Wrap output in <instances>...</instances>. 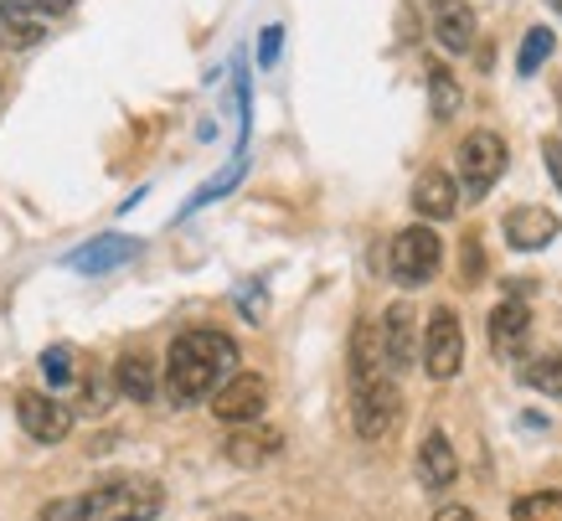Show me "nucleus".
<instances>
[{"instance_id":"7ed1b4c3","label":"nucleus","mask_w":562,"mask_h":521,"mask_svg":"<svg viewBox=\"0 0 562 521\" xmlns=\"http://www.w3.org/2000/svg\"><path fill=\"white\" fill-rule=\"evenodd\" d=\"M403 419V392L392 383L387 372H376V377H357L351 383V423H357L361 439H387Z\"/></svg>"},{"instance_id":"412c9836","label":"nucleus","mask_w":562,"mask_h":521,"mask_svg":"<svg viewBox=\"0 0 562 521\" xmlns=\"http://www.w3.org/2000/svg\"><path fill=\"white\" fill-rule=\"evenodd\" d=\"M552 47H558V36L547 32V26H531V32L521 36V52H516V73H521V78H531V73L552 57Z\"/></svg>"},{"instance_id":"6ab92c4d","label":"nucleus","mask_w":562,"mask_h":521,"mask_svg":"<svg viewBox=\"0 0 562 521\" xmlns=\"http://www.w3.org/2000/svg\"><path fill=\"white\" fill-rule=\"evenodd\" d=\"M460 103H464L460 78L443 68V63H428V114H434V119H454V114H460Z\"/></svg>"},{"instance_id":"cd10ccee","label":"nucleus","mask_w":562,"mask_h":521,"mask_svg":"<svg viewBox=\"0 0 562 521\" xmlns=\"http://www.w3.org/2000/svg\"><path fill=\"white\" fill-rule=\"evenodd\" d=\"M464 279H470V285L480 279V248H475V237L464 243Z\"/></svg>"},{"instance_id":"39448f33","label":"nucleus","mask_w":562,"mask_h":521,"mask_svg":"<svg viewBox=\"0 0 562 521\" xmlns=\"http://www.w3.org/2000/svg\"><path fill=\"white\" fill-rule=\"evenodd\" d=\"M501 170H506V140L491 135V130H475V135L460 145V186L470 202L480 197H491V186L501 181Z\"/></svg>"},{"instance_id":"bb28decb","label":"nucleus","mask_w":562,"mask_h":521,"mask_svg":"<svg viewBox=\"0 0 562 521\" xmlns=\"http://www.w3.org/2000/svg\"><path fill=\"white\" fill-rule=\"evenodd\" d=\"M21 5H32L36 16H63V11H72V0H21Z\"/></svg>"},{"instance_id":"7c9ffc66","label":"nucleus","mask_w":562,"mask_h":521,"mask_svg":"<svg viewBox=\"0 0 562 521\" xmlns=\"http://www.w3.org/2000/svg\"><path fill=\"white\" fill-rule=\"evenodd\" d=\"M222 521H248V517H222Z\"/></svg>"},{"instance_id":"0eeeda50","label":"nucleus","mask_w":562,"mask_h":521,"mask_svg":"<svg viewBox=\"0 0 562 521\" xmlns=\"http://www.w3.org/2000/svg\"><path fill=\"white\" fill-rule=\"evenodd\" d=\"M16 419L36 444H63L72 434V408L57 403L52 392H16Z\"/></svg>"},{"instance_id":"1a4fd4ad","label":"nucleus","mask_w":562,"mask_h":521,"mask_svg":"<svg viewBox=\"0 0 562 521\" xmlns=\"http://www.w3.org/2000/svg\"><path fill=\"white\" fill-rule=\"evenodd\" d=\"M263 403H269V383L254 377V372H238V377L212 398V413H217L222 423H254L258 413H263Z\"/></svg>"},{"instance_id":"9d476101","label":"nucleus","mask_w":562,"mask_h":521,"mask_svg":"<svg viewBox=\"0 0 562 521\" xmlns=\"http://www.w3.org/2000/svg\"><path fill=\"white\" fill-rule=\"evenodd\" d=\"M531 341V310L527 300H501L491 310V352L501 362H516V356L527 352Z\"/></svg>"},{"instance_id":"aec40b11","label":"nucleus","mask_w":562,"mask_h":521,"mask_svg":"<svg viewBox=\"0 0 562 521\" xmlns=\"http://www.w3.org/2000/svg\"><path fill=\"white\" fill-rule=\"evenodd\" d=\"M521 383L547 392V398H562V352H542L531 356L527 367H521Z\"/></svg>"},{"instance_id":"f03ea898","label":"nucleus","mask_w":562,"mask_h":521,"mask_svg":"<svg viewBox=\"0 0 562 521\" xmlns=\"http://www.w3.org/2000/svg\"><path fill=\"white\" fill-rule=\"evenodd\" d=\"M160 486L145 475H120V480H103L72 506L63 521H155L160 517Z\"/></svg>"},{"instance_id":"6e6552de","label":"nucleus","mask_w":562,"mask_h":521,"mask_svg":"<svg viewBox=\"0 0 562 521\" xmlns=\"http://www.w3.org/2000/svg\"><path fill=\"white\" fill-rule=\"evenodd\" d=\"M382 356H387V372H408L418 362V315H413L408 300H397L382 315Z\"/></svg>"},{"instance_id":"f3484780","label":"nucleus","mask_w":562,"mask_h":521,"mask_svg":"<svg viewBox=\"0 0 562 521\" xmlns=\"http://www.w3.org/2000/svg\"><path fill=\"white\" fill-rule=\"evenodd\" d=\"M114 383H120L124 398H135V403H150L155 398V367L145 352H124L114 362Z\"/></svg>"},{"instance_id":"5701e85b","label":"nucleus","mask_w":562,"mask_h":521,"mask_svg":"<svg viewBox=\"0 0 562 521\" xmlns=\"http://www.w3.org/2000/svg\"><path fill=\"white\" fill-rule=\"evenodd\" d=\"M42 377L57 387L83 383V377H78V352H72V346H47V352H42Z\"/></svg>"},{"instance_id":"c756f323","label":"nucleus","mask_w":562,"mask_h":521,"mask_svg":"<svg viewBox=\"0 0 562 521\" xmlns=\"http://www.w3.org/2000/svg\"><path fill=\"white\" fill-rule=\"evenodd\" d=\"M547 5H552V11H558V16H562V0H547Z\"/></svg>"},{"instance_id":"9b49d317","label":"nucleus","mask_w":562,"mask_h":521,"mask_svg":"<svg viewBox=\"0 0 562 521\" xmlns=\"http://www.w3.org/2000/svg\"><path fill=\"white\" fill-rule=\"evenodd\" d=\"M558 212H547V207H512L506 212V243L512 248H521V253H537V248H547V243H558Z\"/></svg>"},{"instance_id":"f8f14e48","label":"nucleus","mask_w":562,"mask_h":521,"mask_svg":"<svg viewBox=\"0 0 562 521\" xmlns=\"http://www.w3.org/2000/svg\"><path fill=\"white\" fill-rule=\"evenodd\" d=\"M135 253H139V237L103 233V237H93L88 248H72L68 253V269H78V274H109V269H120V264H130Z\"/></svg>"},{"instance_id":"dca6fc26","label":"nucleus","mask_w":562,"mask_h":521,"mask_svg":"<svg viewBox=\"0 0 562 521\" xmlns=\"http://www.w3.org/2000/svg\"><path fill=\"white\" fill-rule=\"evenodd\" d=\"M42 36H47V16H36L32 5H21V0H0V47L26 52Z\"/></svg>"},{"instance_id":"4be33fe9","label":"nucleus","mask_w":562,"mask_h":521,"mask_svg":"<svg viewBox=\"0 0 562 521\" xmlns=\"http://www.w3.org/2000/svg\"><path fill=\"white\" fill-rule=\"evenodd\" d=\"M512 521H562V490H531L512 506Z\"/></svg>"},{"instance_id":"a211bd4d","label":"nucleus","mask_w":562,"mask_h":521,"mask_svg":"<svg viewBox=\"0 0 562 521\" xmlns=\"http://www.w3.org/2000/svg\"><path fill=\"white\" fill-rule=\"evenodd\" d=\"M279 444H284V439L273 434V429H233L227 459H233V465H263V459L279 454Z\"/></svg>"},{"instance_id":"c85d7f7f","label":"nucleus","mask_w":562,"mask_h":521,"mask_svg":"<svg viewBox=\"0 0 562 521\" xmlns=\"http://www.w3.org/2000/svg\"><path fill=\"white\" fill-rule=\"evenodd\" d=\"M434 521H475V511H470V506H443Z\"/></svg>"},{"instance_id":"f257e3e1","label":"nucleus","mask_w":562,"mask_h":521,"mask_svg":"<svg viewBox=\"0 0 562 521\" xmlns=\"http://www.w3.org/2000/svg\"><path fill=\"white\" fill-rule=\"evenodd\" d=\"M238 377V346L222 331H181L166 356V392L171 403L191 408L202 398H217Z\"/></svg>"},{"instance_id":"2eb2a0df","label":"nucleus","mask_w":562,"mask_h":521,"mask_svg":"<svg viewBox=\"0 0 562 521\" xmlns=\"http://www.w3.org/2000/svg\"><path fill=\"white\" fill-rule=\"evenodd\" d=\"M454 475H460V454H454V444L434 429V434L418 444V480H424L428 490H449Z\"/></svg>"},{"instance_id":"a878e982","label":"nucleus","mask_w":562,"mask_h":521,"mask_svg":"<svg viewBox=\"0 0 562 521\" xmlns=\"http://www.w3.org/2000/svg\"><path fill=\"white\" fill-rule=\"evenodd\" d=\"M542 160H547V170H552V181H558V191H562V140H542Z\"/></svg>"},{"instance_id":"393cba45","label":"nucleus","mask_w":562,"mask_h":521,"mask_svg":"<svg viewBox=\"0 0 562 521\" xmlns=\"http://www.w3.org/2000/svg\"><path fill=\"white\" fill-rule=\"evenodd\" d=\"M279 47H284V26H263V32H258V63L273 68V63H279Z\"/></svg>"},{"instance_id":"b1692460","label":"nucleus","mask_w":562,"mask_h":521,"mask_svg":"<svg viewBox=\"0 0 562 521\" xmlns=\"http://www.w3.org/2000/svg\"><path fill=\"white\" fill-rule=\"evenodd\" d=\"M238 181H243V151L233 155V166L222 170L217 181H206L202 191H196V197H191V202L181 207V218H191V212H196V207H206V202H217V197H227V191H233V186H238Z\"/></svg>"},{"instance_id":"423d86ee","label":"nucleus","mask_w":562,"mask_h":521,"mask_svg":"<svg viewBox=\"0 0 562 521\" xmlns=\"http://www.w3.org/2000/svg\"><path fill=\"white\" fill-rule=\"evenodd\" d=\"M460 367H464V331H460V320H454V310L439 304L424 325V372L434 383H449Z\"/></svg>"},{"instance_id":"20e7f679","label":"nucleus","mask_w":562,"mask_h":521,"mask_svg":"<svg viewBox=\"0 0 562 521\" xmlns=\"http://www.w3.org/2000/svg\"><path fill=\"white\" fill-rule=\"evenodd\" d=\"M443 264V243L439 233L428 228V222H418V228H403V233L392 237V253H387V269L397 285H428L434 274H439Z\"/></svg>"},{"instance_id":"4468645a","label":"nucleus","mask_w":562,"mask_h":521,"mask_svg":"<svg viewBox=\"0 0 562 521\" xmlns=\"http://www.w3.org/2000/svg\"><path fill=\"white\" fill-rule=\"evenodd\" d=\"M434 36H439L443 52H470L475 42V11L464 5V0H434Z\"/></svg>"},{"instance_id":"ddd939ff","label":"nucleus","mask_w":562,"mask_h":521,"mask_svg":"<svg viewBox=\"0 0 562 521\" xmlns=\"http://www.w3.org/2000/svg\"><path fill=\"white\" fill-rule=\"evenodd\" d=\"M413 212L428 222H443L460 212V186L449 181L443 170H424L418 181H413Z\"/></svg>"}]
</instances>
